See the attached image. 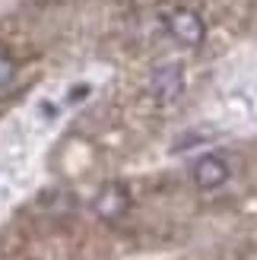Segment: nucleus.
<instances>
[{"instance_id":"1","label":"nucleus","mask_w":257,"mask_h":260,"mask_svg":"<svg viewBox=\"0 0 257 260\" xmlns=\"http://www.w3.org/2000/svg\"><path fill=\"white\" fill-rule=\"evenodd\" d=\"M165 29L172 32L175 42H181V45H187V48H197L203 38H207V25H203L200 13L184 10V7L165 13Z\"/></svg>"},{"instance_id":"5","label":"nucleus","mask_w":257,"mask_h":260,"mask_svg":"<svg viewBox=\"0 0 257 260\" xmlns=\"http://www.w3.org/2000/svg\"><path fill=\"white\" fill-rule=\"evenodd\" d=\"M13 76H16V63H13L10 54H4L0 51V89H7L13 83Z\"/></svg>"},{"instance_id":"4","label":"nucleus","mask_w":257,"mask_h":260,"mask_svg":"<svg viewBox=\"0 0 257 260\" xmlns=\"http://www.w3.org/2000/svg\"><path fill=\"white\" fill-rule=\"evenodd\" d=\"M127 210H131V193H127L121 184H105L99 190L95 197V213L102 219H108V222H114V219H121Z\"/></svg>"},{"instance_id":"3","label":"nucleus","mask_w":257,"mask_h":260,"mask_svg":"<svg viewBox=\"0 0 257 260\" xmlns=\"http://www.w3.org/2000/svg\"><path fill=\"white\" fill-rule=\"evenodd\" d=\"M229 181V162L222 155H203L194 165V184L200 190H216Z\"/></svg>"},{"instance_id":"2","label":"nucleus","mask_w":257,"mask_h":260,"mask_svg":"<svg viewBox=\"0 0 257 260\" xmlns=\"http://www.w3.org/2000/svg\"><path fill=\"white\" fill-rule=\"evenodd\" d=\"M184 92V70L178 63H165L152 73V95H156L159 105H172Z\"/></svg>"}]
</instances>
